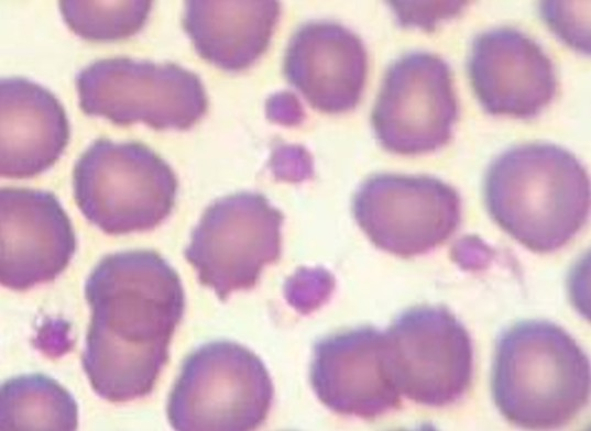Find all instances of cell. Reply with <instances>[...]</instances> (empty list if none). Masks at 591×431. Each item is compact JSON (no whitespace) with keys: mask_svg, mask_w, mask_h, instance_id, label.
Masks as SVG:
<instances>
[{"mask_svg":"<svg viewBox=\"0 0 591 431\" xmlns=\"http://www.w3.org/2000/svg\"><path fill=\"white\" fill-rule=\"evenodd\" d=\"M352 211L380 250L412 257L444 244L461 222L453 187L427 175L375 174L357 190Z\"/></svg>","mask_w":591,"mask_h":431,"instance_id":"8","label":"cell"},{"mask_svg":"<svg viewBox=\"0 0 591 431\" xmlns=\"http://www.w3.org/2000/svg\"><path fill=\"white\" fill-rule=\"evenodd\" d=\"M76 251L72 222L57 197L30 188L0 189V281L26 290L54 280Z\"/></svg>","mask_w":591,"mask_h":431,"instance_id":"11","label":"cell"},{"mask_svg":"<svg viewBox=\"0 0 591 431\" xmlns=\"http://www.w3.org/2000/svg\"><path fill=\"white\" fill-rule=\"evenodd\" d=\"M589 358L559 325L518 322L496 344L491 387L500 412L527 429H554L573 420L590 395Z\"/></svg>","mask_w":591,"mask_h":431,"instance_id":"3","label":"cell"},{"mask_svg":"<svg viewBox=\"0 0 591 431\" xmlns=\"http://www.w3.org/2000/svg\"><path fill=\"white\" fill-rule=\"evenodd\" d=\"M468 74L480 104L494 115L534 118L557 91L549 56L532 37L512 27L493 29L474 38Z\"/></svg>","mask_w":591,"mask_h":431,"instance_id":"13","label":"cell"},{"mask_svg":"<svg viewBox=\"0 0 591 431\" xmlns=\"http://www.w3.org/2000/svg\"><path fill=\"white\" fill-rule=\"evenodd\" d=\"M77 418L74 397L44 374L20 375L1 385V430L73 431Z\"/></svg>","mask_w":591,"mask_h":431,"instance_id":"17","label":"cell"},{"mask_svg":"<svg viewBox=\"0 0 591 431\" xmlns=\"http://www.w3.org/2000/svg\"><path fill=\"white\" fill-rule=\"evenodd\" d=\"M283 213L258 192L214 201L191 232L184 255L201 285L220 300L255 286L265 265L281 254Z\"/></svg>","mask_w":591,"mask_h":431,"instance_id":"7","label":"cell"},{"mask_svg":"<svg viewBox=\"0 0 591 431\" xmlns=\"http://www.w3.org/2000/svg\"><path fill=\"white\" fill-rule=\"evenodd\" d=\"M310 383L330 410L375 418L398 407L384 332L361 327L333 333L314 346Z\"/></svg>","mask_w":591,"mask_h":431,"instance_id":"12","label":"cell"},{"mask_svg":"<svg viewBox=\"0 0 591 431\" xmlns=\"http://www.w3.org/2000/svg\"><path fill=\"white\" fill-rule=\"evenodd\" d=\"M66 25L88 41L110 42L136 34L146 23L152 1L62 0L58 2Z\"/></svg>","mask_w":591,"mask_h":431,"instance_id":"18","label":"cell"},{"mask_svg":"<svg viewBox=\"0 0 591 431\" xmlns=\"http://www.w3.org/2000/svg\"><path fill=\"white\" fill-rule=\"evenodd\" d=\"M274 397L261 358L232 341H212L184 361L167 401L177 431H248L267 418Z\"/></svg>","mask_w":591,"mask_h":431,"instance_id":"5","label":"cell"},{"mask_svg":"<svg viewBox=\"0 0 591 431\" xmlns=\"http://www.w3.org/2000/svg\"><path fill=\"white\" fill-rule=\"evenodd\" d=\"M400 5H396L393 2V7L397 11L400 22L403 25H417L426 30H434L436 23L444 19L451 18L458 14L461 9L464 7L466 2H400Z\"/></svg>","mask_w":591,"mask_h":431,"instance_id":"19","label":"cell"},{"mask_svg":"<svg viewBox=\"0 0 591 431\" xmlns=\"http://www.w3.org/2000/svg\"><path fill=\"white\" fill-rule=\"evenodd\" d=\"M457 115L449 65L435 54L413 52L387 68L371 122L385 150L417 155L446 145Z\"/></svg>","mask_w":591,"mask_h":431,"instance_id":"10","label":"cell"},{"mask_svg":"<svg viewBox=\"0 0 591 431\" xmlns=\"http://www.w3.org/2000/svg\"><path fill=\"white\" fill-rule=\"evenodd\" d=\"M76 87L85 114L117 125L142 122L155 130H188L208 107L200 78L173 63L99 59L76 75Z\"/></svg>","mask_w":591,"mask_h":431,"instance_id":"6","label":"cell"},{"mask_svg":"<svg viewBox=\"0 0 591 431\" xmlns=\"http://www.w3.org/2000/svg\"><path fill=\"white\" fill-rule=\"evenodd\" d=\"M368 56L361 38L330 21H310L291 37L284 74L307 102L318 111L342 113L361 99Z\"/></svg>","mask_w":591,"mask_h":431,"instance_id":"14","label":"cell"},{"mask_svg":"<svg viewBox=\"0 0 591 431\" xmlns=\"http://www.w3.org/2000/svg\"><path fill=\"white\" fill-rule=\"evenodd\" d=\"M91 311L81 357L94 391L111 402L149 395L185 309L175 269L156 252L106 255L85 284Z\"/></svg>","mask_w":591,"mask_h":431,"instance_id":"1","label":"cell"},{"mask_svg":"<svg viewBox=\"0 0 591 431\" xmlns=\"http://www.w3.org/2000/svg\"><path fill=\"white\" fill-rule=\"evenodd\" d=\"M172 167L139 142L96 140L73 172L84 217L107 234L150 231L172 212L177 192Z\"/></svg>","mask_w":591,"mask_h":431,"instance_id":"4","label":"cell"},{"mask_svg":"<svg viewBox=\"0 0 591 431\" xmlns=\"http://www.w3.org/2000/svg\"><path fill=\"white\" fill-rule=\"evenodd\" d=\"M385 336L401 395L424 406L445 407L468 390L473 373L472 341L447 308H409L395 318Z\"/></svg>","mask_w":591,"mask_h":431,"instance_id":"9","label":"cell"},{"mask_svg":"<svg viewBox=\"0 0 591 431\" xmlns=\"http://www.w3.org/2000/svg\"><path fill=\"white\" fill-rule=\"evenodd\" d=\"M484 201L492 219L537 253L565 246L585 224L590 181L568 150L550 143L513 146L490 165Z\"/></svg>","mask_w":591,"mask_h":431,"instance_id":"2","label":"cell"},{"mask_svg":"<svg viewBox=\"0 0 591 431\" xmlns=\"http://www.w3.org/2000/svg\"><path fill=\"white\" fill-rule=\"evenodd\" d=\"M183 27L198 55L212 65L240 71L266 51L280 16L273 0H189Z\"/></svg>","mask_w":591,"mask_h":431,"instance_id":"16","label":"cell"},{"mask_svg":"<svg viewBox=\"0 0 591 431\" xmlns=\"http://www.w3.org/2000/svg\"><path fill=\"white\" fill-rule=\"evenodd\" d=\"M69 125L59 100L41 85L21 77L0 81V174L30 178L59 158Z\"/></svg>","mask_w":591,"mask_h":431,"instance_id":"15","label":"cell"}]
</instances>
